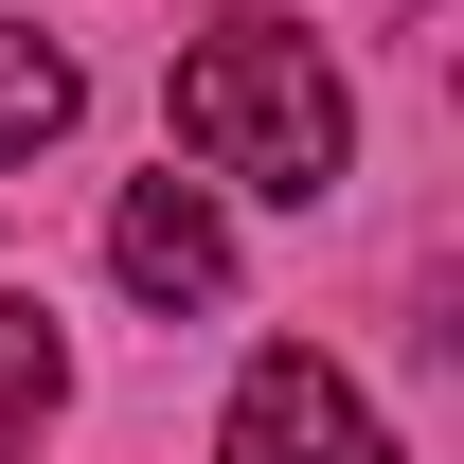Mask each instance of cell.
I'll use <instances>...</instances> for the list:
<instances>
[{"instance_id":"6da1fadb","label":"cell","mask_w":464,"mask_h":464,"mask_svg":"<svg viewBox=\"0 0 464 464\" xmlns=\"http://www.w3.org/2000/svg\"><path fill=\"white\" fill-rule=\"evenodd\" d=\"M179 143L215 179H250V197H340L357 108H340V72H322V36L215 18V36H179Z\"/></svg>"},{"instance_id":"7a4b0ae2","label":"cell","mask_w":464,"mask_h":464,"mask_svg":"<svg viewBox=\"0 0 464 464\" xmlns=\"http://www.w3.org/2000/svg\"><path fill=\"white\" fill-rule=\"evenodd\" d=\"M215 464H393V429H375V393H357L340 357H250V393H232V447Z\"/></svg>"},{"instance_id":"3957f363","label":"cell","mask_w":464,"mask_h":464,"mask_svg":"<svg viewBox=\"0 0 464 464\" xmlns=\"http://www.w3.org/2000/svg\"><path fill=\"white\" fill-rule=\"evenodd\" d=\"M108 268H125V304H215L232 286V215L197 197V179H125V215H108Z\"/></svg>"},{"instance_id":"277c9868","label":"cell","mask_w":464,"mask_h":464,"mask_svg":"<svg viewBox=\"0 0 464 464\" xmlns=\"http://www.w3.org/2000/svg\"><path fill=\"white\" fill-rule=\"evenodd\" d=\"M54 125H72V54H54V36H18V18H0V161H36Z\"/></svg>"},{"instance_id":"5b68a950","label":"cell","mask_w":464,"mask_h":464,"mask_svg":"<svg viewBox=\"0 0 464 464\" xmlns=\"http://www.w3.org/2000/svg\"><path fill=\"white\" fill-rule=\"evenodd\" d=\"M36 411H54V322H36V304H0V464L36 447Z\"/></svg>"}]
</instances>
